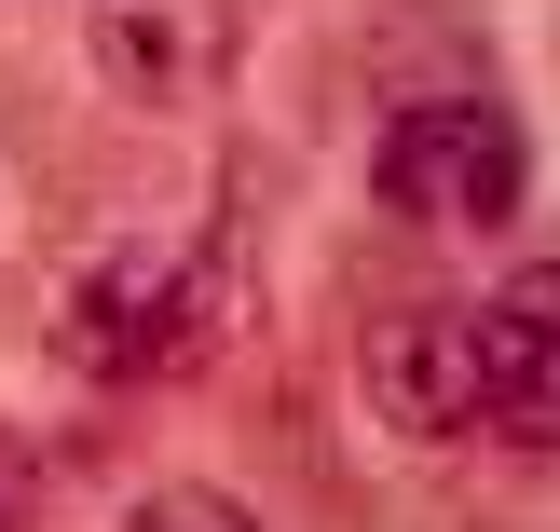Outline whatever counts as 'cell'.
<instances>
[{"label": "cell", "mask_w": 560, "mask_h": 532, "mask_svg": "<svg viewBox=\"0 0 560 532\" xmlns=\"http://www.w3.org/2000/svg\"><path fill=\"white\" fill-rule=\"evenodd\" d=\"M124 532H260V519H246L233 492H206V478H178V492H151V506H137Z\"/></svg>", "instance_id": "obj_6"}, {"label": "cell", "mask_w": 560, "mask_h": 532, "mask_svg": "<svg viewBox=\"0 0 560 532\" xmlns=\"http://www.w3.org/2000/svg\"><path fill=\"white\" fill-rule=\"evenodd\" d=\"M82 42H96L109 96L137 109H191L233 82L246 55V0H82Z\"/></svg>", "instance_id": "obj_4"}, {"label": "cell", "mask_w": 560, "mask_h": 532, "mask_svg": "<svg viewBox=\"0 0 560 532\" xmlns=\"http://www.w3.org/2000/svg\"><path fill=\"white\" fill-rule=\"evenodd\" d=\"M55 355L82 382H178L219 355V273L164 246H82L55 273Z\"/></svg>", "instance_id": "obj_1"}, {"label": "cell", "mask_w": 560, "mask_h": 532, "mask_svg": "<svg viewBox=\"0 0 560 532\" xmlns=\"http://www.w3.org/2000/svg\"><path fill=\"white\" fill-rule=\"evenodd\" d=\"M465 369H479L492 437L560 451V260H520L492 300H465Z\"/></svg>", "instance_id": "obj_3"}, {"label": "cell", "mask_w": 560, "mask_h": 532, "mask_svg": "<svg viewBox=\"0 0 560 532\" xmlns=\"http://www.w3.org/2000/svg\"><path fill=\"white\" fill-rule=\"evenodd\" d=\"M520 191H534V137L492 96H410L370 137V205L410 233H506Z\"/></svg>", "instance_id": "obj_2"}, {"label": "cell", "mask_w": 560, "mask_h": 532, "mask_svg": "<svg viewBox=\"0 0 560 532\" xmlns=\"http://www.w3.org/2000/svg\"><path fill=\"white\" fill-rule=\"evenodd\" d=\"M27 519V464H14V437H0V532Z\"/></svg>", "instance_id": "obj_7"}, {"label": "cell", "mask_w": 560, "mask_h": 532, "mask_svg": "<svg viewBox=\"0 0 560 532\" xmlns=\"http://www.w3.org/2000/svg\"><path fill=\"white\" fill-rule=\"evenodd\" d=\"M355 382H370L383 437H479V369H465V300H397L355 342Z\"/></svg>", "instance_id": "obj_5"}]
</instances>
